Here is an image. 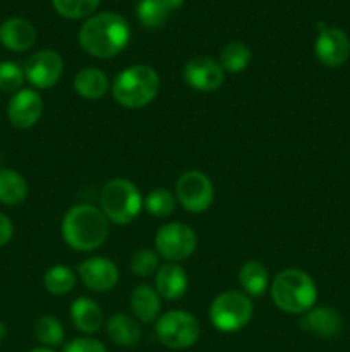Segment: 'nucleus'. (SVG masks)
Instances as JSON below:
<instances>
[{
    "label": "nucleus",
    "mask_w": 350,
    "mask_h": 352,
    "mask_svg": "<svg viewBox=\"0 0 350 352\" xmlns=\"http://www.w3.org/2000/svg\"><path fill=\"white\" fill-rule=\"evenodd\" d=\"M130 26L117 12H100L89 17L79 31L82 50L96 58H112L129 45Z\"/></svg>",
    "instance_id": "obj_1"
},
{
    "label": "nucleus",
    "mask_w": 350,
    "mask_h": 352,
    "mask_svg": "<svg viewBox=\"0 0 350 352\" xmlns=\"http://www.w3.org/2000/svg\"><path fill=\"white\" fill-rule=\"evenodd\" d=\"M60 232L71 250L89 253L108 239L110 222L98 206L75 205L62 219Z\"/></svg>",
    "instance_id": "obj_2"
},
{
    "label": "nucleus",
    "mask_w": 350,
    "mask_h": 352,
    "mask_svg": "<svg viewBox=\"0 0 350 352\" xmlns=\"http://www.w3.org/2000/svg\"><path fill=\"white\" fill-rule=\"evenodd\" d=\"M271 301L278 309L290 315H304L318 299V287L309 274L299 268H287L271 282Z\"/></svg>",
    "instance_id": "obj_3"
},
{
    "label": "nucleus",
    "mask_w": 350,
    "mask_h": 352,
    "mask_svg": "<svg viewBox=\"0 0 350 352\" xmlns=\"http://www.w3.org/2000/svg\"><path fill=\"white\" fill-rule=\"evenodd\" d=\"M160 93V76L151 65L136 64L119 72L112 85V95L124 109L139 110L150 105Z\"/></svg>",
    "instance_id": "obj_4"
},
{
    "label": "nucleus",
    "mask_w": 350,
    "mask_h": 352,
    "mask_svg": "<svg viewBox=\"0 0 350 352\" xmlns=\"http://www.w3.org/2000/svg\"><path fill=\"white\" fill-rule=\"evenodd\" d=\"M144 205L143 195L132 181L124 177L112 179L103 186L100 192V210L108 222L127 226L134 222Z\"/></svg>",
    "instance_id": "obj_5"
},
{
    "label": "nucleus",
    "mask_w": 350,
    "mask_h": 352,
    "mask_svg": "<svg viewBox=\"0 0 350 352\" xmlns=\"http://www.w3.org/2000/svg\"><path fill=\"white\" fill-rule=\"evenodd\" d=\"M254 305L240 291H225L213 299L209 306V322L216 330L225 333L239 332L253 320Z\"/></svg>",
    "instance_id": "obj_6"
},
{
    "label": "nucleus",
    "mask_w": 350,
    "mask_h": 352,
    "mask_svg": "<svg viewBox=\"0 0 350 352\" xmlns=\"http://www.w3.org/2000/svg\"><path fill=\"white\" fill-rule=\"evenodd\" d=\"M154 332L165 347L180 351L198 342L201 336V325L192 313L184 309H172L165 315H160L154 325Z\"/></svg>",
    "instance_id": "obj_7"
},
{
    "label": "nucleus",
    "mask_w": 350,
    "mask_h": 352,
    "mask_svg": "<svg viewBox=\"0 0 350 352\" xmlns=\"http://www.w3.org/2000/svg\"><path fill=\"white\" fill-rule=\"evenodd\" d=\"M154 248H156L158 256L167 260L168 263H180L194 254L198 248V236L185 223H165L156 230Z\"/></svg>",
    "instance_id": "obj_8"
},
{
    "label": "nucleus",
    "mask_w": 350,
    "mask_h": 352,
    "mask_svg": "<svg viewBox=\"0 0 350 352\" xmlns=\"http://www.w3.org/2000/svg\"><path fill=\"white\" fill-rule=\"evenodd\" d=\"M175 198L182 208L191 213H202L213 205L215 188L205 172L187 170L175 182Z\"/></svg>",
    "instance_id": "obj_9"
},
{
    "label": "nucleus",
    "mask_w": 350,
    "mask_h": 352,
    "mask_svg": "<svg viewBox=\"0 0 350 352\" xmlns=\"http://www.w3.org/2000/svg\"><path fill=\"white\" fill-rule=\"evenodd\" d=\"M318 30L319 33L314 43L316 58L325 67H342L350 57V40L347 33L340 28L326 26L325 23H318Z\"/></svg>",
    "instance_id": "obj_10"
},
{
    "label": "nucleus",
    "mask_w": 350,
    "mask_h": 352,
    "mask_svg": "<svg viewBox=\"0 0 350 352\" xmlns=\"http://www.w3.org/2000/svg\"><path fill=\"white\" fill-rule=\"evenodd\" d=\"M62 74H64V58L51 48L36 52L27 58L24 65L26 81L38 89H48L55 86L60 81Z\"/></svg>",
    "instance_id": "obj_11"
},
{
    "label": "nucleus",
    "mask_w": 350,
    "mask_h": 352,
    "mask_svg": "<svg viewBox=\"0 0 350 352\" xmlns=\"http://www.w3.org/2000/svg\"><path fill=\"white\" fill-rule=\"evenodd\" d=\"M185 85L196 91H215L225 81V71L216 62L215 58L206 57V55H198L192 57L182 71Z\"/></svg>",
    "instance_id": "obj_12"
},
{
    "label": "nucleus",
    "mask_w": 350,
    "mask_h": 352,
    "mask_svg": "<svg viewBox=\"0 0 350 352\" xmlns=\"http://www.w3.org/2000/svg\"><path fill=\"white\" fill-rule=\"evenodd\" d=\"M43 116V98L31 88H23L10 96L7 117L17 129H31Z\"/></svg>",
    "instance_id": "obj_13"
},
{
    "label": "nucleus",
    "mask_w": 350,
    "mask_h": 352,
    "mask_svg": "<svg viewBox=\"0 0 350 352\" xmlns=\"http://www.w3.org/2000/svg\"><path fill=\"white\" fill-rule=\"evenodd\" d=\"M82 284L93 292H110L119 284V268L110 258L93 256L82 261L78 268Z\"/></svg>",
    "instance_id": "obj_14"
},
{
    "label": "nucleus",
    "mask_w": 350,
    "mask_h": 352,
    "mask_svg": "<svg viewBox=\"0 0 350 352\" xmlns=\"http://www.w3.org/2000/svg\"><path fill=\"white\" fill-rule=\"evenodd\" d=\"M304 332L312 333L321 339H335L342 333L343 320L335 308L329 306H319V308H311L301 316L299 322Z\"/></svg>",
    "instance_id": "obj_15"
},
{
    "label": "nucleus",
    "mask_w": 350,
    "mask_h": 352,
    "mask_svg": "<svg viewBox=\"0 0 350 352\" xmlns=\"http://www.w3.org/2000/svg\"><path fill=\"white\" fill-rule=\"evenodd\" d=\"M0 43L10 52H27L36 43V30L23 17H10L0 24Z\"/></svg>",
    "instance_id": "obj_16"
},
{
    "label": "nucleus",
    "mask_w": 350,
    "mask_h": 352,
    "mask_svg": "<svg viewBox=\"0 0 350 352\" xmlns=\"http://www.w3.org/2000/svg\"><path fill=\"white\" fill-rule=\"evenodd\" d=\"M189 278L184 268L178 263H165L158 268L156 277H154V289L161 299L175 301L180 299L187 292Z\"/></svg>",
    "instance_id": "obj_17"
},
{
    "label": "nucleus",
    "mask_w": 350,
    "mask_h": 352,
    "mask_svg": "<svg viewBox=\"0 0 350 352\" xmlns=\"http://www.w3.org/2000/svg\"><path fill=\"white\" fill-rule=\"evenodd\" d=\"M130 311L141 323H153L160 318L161 296L154 287L141 284L130 292Z\"/></svg>",
    "instance_id": "obj_18"
},
{
    "label": "nucleus",
    "mask_w": 350,
    "mask_h": 352,
    "mask_svg": "<svg viewBox=\"0 0 350 352\" xmlns=\"http://www.w3.org/2000/svg\"><path fill=\"white\" fill-rule=\"evenodd\" d=\"M71 320L72 325L79 330V332L91 336L96 333L105 323V316H103V309L96 301L91 298H78L74 299L71 306Z\"/></svg>",
    "instance_id": "obj_19"
},
{
    "label": "nucleus",
    "mask_w": 350,
    "mask_h": 352,
    "mask_svg": "<svg viewBox=\"0 0 350 352\" xmlns=\"http://www.w3.org/2000/svg\"><path fill=\"white\" fill-rule=\"evenodd\" d=\"M106 336L120 347H134L139 344L143 330L139 322L127 313H113L106 320Z\"/></svg>",
    "instance_id": "obj_20"
},
{
    "label": "nucleus",
    "mask_w": 350,
    "mask_h": 352,
    "mask_svg": "<svg viewBox=\"0 0 350 352\" xmlns=\"http://www.w3.org/2000/svg\"><path fill=\"white\" fill-rule=\"evenodd\" d=\"M72 86H74V91L78 93L81 98L84 100H95L103 98L106 95L110 88L108 76L98 67H84L74 76V81H72Z\"/></svg>",
    "instance_id": "obj_21"
},
{
    "label": "nucleus",
    "mask_w": 350,
    "mask_h": 352,
    "mask_svg": "<svg viewBox=\"0 0 350 352\" xmlns=\"http://www.w3.org/2000/svg\"><path fill=\"white\" fill-rule=\"evenodd\" d=\"M239 285L244 294L259 298L270 289V272L261 261H246L239 270Z\"/></svg>",
    "instance_id": "obj_22"
},
{
    "label": "nucleus",
    "mask_w": 350,
    "mask_h": 352,
    "mask_svg": "<svg viewBox=\"0 0 350 352\" xmlns=\"http://www.w3.org/2000/svg\"><path fill=\"white\" fill-rule=\"evenodd\" d=\"M30 195L27 181L12 168H0V203L7 206H17L26 201Z\"/></svg>",
    "instance_id": "obj_23"
},
{
    "label": "nucleus",
    "mask_w": 350,
    "mask_h": 352,
    "mask_svg": "<svg viewBox=\"0 0 350 352\" xmlns=\"http://www.w3.org/2000/svg\"><path fill=\"white\" fill-rule=\"evenodd\" d=\"M78 274L65 265H54L43 275V285L50 294L64 296L75 287Z\"/></svg>",
    "instance_id": "obj_24"
},
{
    "label": "nucleus",
    "mask_w": 350,
    "mask_h": 352,
    "mask_svg": "<svg viewBox=\"0 0 350 352\" xmlns=\"http://www.w3.org/2000/svg\"><path fill=\"white\" fill-rule=\"evenodd\" d=\"M250 48L242 41H232L226 45L220 54V65L225 72H232V74H239V72L246 71L250 64Z\"/></svg>",
    "instance_id": "obj_25"
},
{
    "label": "nucleus",
    "mask_w": 350,
    "mask_h": 352,
    "mask_svg": "<svg viewBox=\"0 0 350 352\" xmlns=\"http://www.w3.org/2000/svg\"><path fill=\"white\" fill-rule=\"evenodd\" d=\"M175 205H177L175 192H172L167 188H156L148 192L143 208L156 219H165L175 212Z\"/></svg>",
    "instance_id": "obj_26"
},
{
    "label": "nucleus",
    "mask_w": 350,
    "mask_h": 352,
    "mask_svg": "<svg viewBox=\"0 0 350 352\" xmlns=\"http://www.w3.org/2000/svg\"><path fill=\"white\" fill-rule=\"evenodd\" d=\"M34 337L45 347H55L64 342L65 332L62 323L55 316L45 315L38 318L36 323H34Z\"/></svg>",
    "instance_id": "obj_27"
},
{
    "label": "nucleus",
    "mask_w": 350,
    "mask_h": 352,
    "mask_svg": "<svg viewBox=\"0 0 350 352\" xmlns=\"http://www.w3.org/2000/svg\"><path fill=\"white\" fill-rule=\"evenodd\" d=\"M51 3L62 17L82 19L93 16L96 7L100 6V0H51Z\"/></svg>",
    "instance_id": "obj_28"
},
{
    "label": "nucleus",
    "mask_w": 350,
    "mask_h": 352,
    "mask_svg": "<svg viewBox=\"0 0 350 352\" xmlns=\"http://www.w3.org/2000/svg\"><path fill=\"white\" fill-rule=\"evenodd\" d=\"M168 10L158 0H141L137 6V19L146 28H160L167 23Z\"/></svg>",
    "instance_id": "obj_29"
},
{
    "label": "nucleus",
    "mask_w": 350,
    "mask_h": 352,
    "mask_svg": "<svg viewBox=\"0 0 350 352\" xmlns=\"http://www.w3.org/2000/svg\"><path fill=\"white\" fill-rule=\"evenodd\" d=\"M24 79V69L19 64L10 60L0 62V91L14 95L23 89Z\"/></svg>",
    "instance_id": "obj_30"
},
{
    "label": "nucleus",
    "mask_w": 350,
    "mask_h": 352,
    "mask_svg": "<svg viewBox=\"0 0 350 352\" xmlns=\"http://www.w3.org/2000/svg\"><path fill=\"white\" fill-rule=\"evenodd\" d=\"M129 267L132 274L137 275V277H150V275L156 274L158 268H160V256H158L156 251L144 250L143 248V250H137L130 256Z\"/></svg>",
    "instance_id": "obj_31"
},
{
    "label": "nucleus",
    "mask_w": 350,
    "mask_h": 352,
    "mask_svg": "<svg viewBox=\"0 0 350 352\" xmlns=\"http://www.w3.org/2000/svg\"><path fill=\"white\" fill-rule=\"evenodd\" d=\"M64 352H108L105 344L91 337H79L65 344Z\"/></svg>",
    "instance_id": "obj_32"
},
{
    "label": "nucleus",
    "mask_w": 350,
    "mask_h": 352,
    "mask_svg": "<svg viewBox=\"0 0 350 352\" xmlns=\"http://www.w3.org/2000/svg\"><path fill=\"white\" fill-rule=\"evenodd\" d=\"M14 236V226L10 219L3 213H0V248L5 246Z\"/></svg>",
    "instance_id": "obj_33"
},
{
    "label": "nucleus",
    "mask_w": 350,
    "mask_h": 352,
    "mask_svg": "<svg viewBox=\"0 0 350 352\" xmlns=\"http://www.w3.org/2000/svg\"><path fill=\"white\" fill-rule=\"evenodd\" d=\"M158 2H160L161 6L168 10V12H172V10L180 9V7L184 6L185 0H158Z\"/></svg>",
    "instance_id": "obj_34"
},
{
    "label": "nucleus",
    "mask_w": 350,
    "mask_h": 352,
    "mask_svg": "<svg viewBox=\"0 0 350 352\" xmlns=\"http://www.w3.org/2000/svg\"><path fill=\"white\" fill-rule=\"evenodd\" d=\"M5 337H7V327H5V323L0 322V342H2Z\"/></svg>",
    "instance_id": "obj_35"
},
{
    "label": "nucleus",
    "mask_w": 350,
    "mask_h": 352,
    "mask_svg": "<svg viewBox=\"0 0 350 352\" xmlns=\"http://www.w3.org/2000/svg\"><path fill=\"white\" fill-rule=\"evenodd\" d=\"M30 352H54L51 349H48V347H36V349L30 351Z\"/></svg>",
    "instance_id": "obj_36"
}]
</instances>
